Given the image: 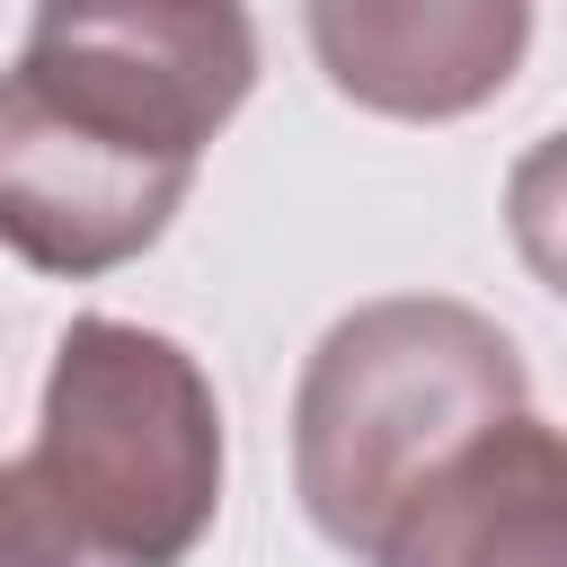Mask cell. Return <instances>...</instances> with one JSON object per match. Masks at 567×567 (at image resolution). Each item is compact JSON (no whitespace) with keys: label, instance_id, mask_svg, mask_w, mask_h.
I'll list each match as a JSON object with an SVG mask.
<instances>
[{"label":"cell","instance_id":"277c9868","mask_svg":"<svg viewBox=\"0 0 567 567\" xmlns=\"http://www.w3.org/2000/svg\"><path fill=\"white\" fill-rule=\"evenodd\" d=\"M372 567H567V443L540 408L452 452L372 540Z\"/></svg>","mask_w":567,"mask_h":567},{"label":"cell","instance_id":"5b68a950","mask_svg":"<svg viewBox=\"0 0 567 567\" xmlns=\"http://www.w3.org/2000/svg\"><path fill=\"white\" fill-rule=\"evenodd\" d=\"M310 44L337 80V97L408 115V124H443L487 106L523 44H532V9H487V0H425V9H310Z\"/></svg>","mask_w":567,"mask_h":567},{"label":"cell","instance_id":"6da1fadb","mask_svg":"<svg viewBox=\"0 0 567 567\" xmlns=\"http://www.w3.org/2000/svg\"><path fill=\"white\" fill-rule=\"evenodd\" d=\"M248 80L257 27L221 0L35 9L0 71V248L62 284L159 248Z\"/></svg>","mask_w":567,"mask_h":567},{"label":"cell","instance_id":"7a4b0ae2","mask_svg":"<svg viewBox=\"0 0 567 567\" xmlns=\"http://www.w3.org/2000/svg\"><path fill=\"white\" fill-rule=\"evenodd\" d=\"M221 514V399L142 319H71L35 443L0 461V567H186Z\"/></svg>","mask_w":567,"mask_h":567},{"label":"cell","instance_id":"3957f363","mask_svg":"<svg viewBox=\"0 0 567 567\" xmlns=\"http://www.w3.org/2000/svg\"><path fill=\"white\" fill-rule=\"evenodd\" d=\"M532 408L523 346L443 292H390L346 310L292 390V487L319 540L372 558L381 523L478 434Z\"/></svg>","mask_w":567,"mask_h":567}]
</instances>
